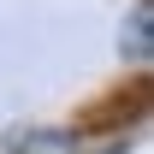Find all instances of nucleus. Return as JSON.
I'll list each match as a JSON object with an SVG mask.
<instances>
[{"mask_svg":"<svg viewBox=\"0 0 154 154\" xmlns=\"http://www.w3.org/2000/svg\"><path fill=\"white\" fill-rule=\"evenodd\" d=\"M131 48H136V59L148 54V0L136 6V18H131Z\"/></svg>","mask_w":154,"mask_h":154,"instance_id":"nucleus-1","label":"nucleus"}]
</instances>
